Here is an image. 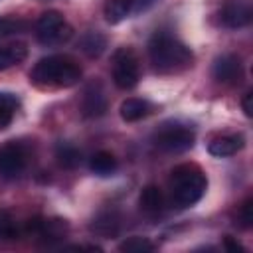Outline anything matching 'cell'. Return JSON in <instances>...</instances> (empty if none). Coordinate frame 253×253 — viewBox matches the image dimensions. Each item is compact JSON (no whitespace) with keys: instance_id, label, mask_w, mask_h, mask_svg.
<instances>
[{"instance_id":"cell-1","label":"cell","mask_w":253,"mask_h":253,"mask_svg":"<svg viewBox=\"0 0 253 253\" xmlns=\"http://www.w3.org/2000/svg\"><path fill=\"white\" fill-rule=\"evenodd\" d=\"M148 55L156 71L172 73L192 65V51L170 32L158 30L148 40Z\"/></svg>"},{"instance_id":"cell-2","label":"cell","mask_w":253,"mask_h":253,"mask_svg":"<svg viewBox=\"0 0 253 253\" xmlns=\"http://www.w3.org/2000/svg\"><path fill=\"white\" fill-rule=\"evenodd\" d=\"M30 79L40 87H73L81 79V67L67 55H47L34 65Z\"/></svg>"},{"instance_id":"cell-3","label":"cell","mask_w":253,"mask_h":253,"mask_svg":"<svg viewBox=\"0 0 253 253\" xmlns=\"http://www.w3.org/2000/svg\"><path fill=\"white\" fill-rule=\"evenodd\" d=\"M172 202L178 208H190L202 200L208 188L206 174L196 164H180L170 172Z\"/></svg>"},{"instance_id":"cell-4","label":"cell","mask_w":253,"mask_h":253,"mask_svg":"<svg viewBox=\"0 0 253 253\" xmlns=\"http://www.w3.org/2000/svg\"><path fill=\"white\" fill-rule=\"evenodd\" d=\"M73 28L65 22L63 14L57 10L43 12L36 22V38L42 45H61L69 42Z\"/></svg>"},{"instance_id":"cell-5","label":"cell","mask_w":253,"mask_h":253,"mask_svg":"<svg viewBox=\"0 0 253 253\" xmlns=\"http://www.w3.org/2000/svg\"><path fill=\"white\" fill-rule=\"evenodd\" d=\"M140 79L138 57L130 47H119L113 53V81L119 89H132Z\"/></svg>"},{"instance_id":"cell-6","label":"cell","mask_w":253,"mask_h":253,"mask_svg":"<svg viewBox=\"0 0 253 253\" xmlns=\"http://www.w3.org/2000/svg\"><path fill=\"white\" fill-rule=\"evenodd\" d=\"M26 231L38 241H43L45 245H53L65 239L69 225L65 219H59V217H34L26 223Z\"/></svg>"},{"instance_id":"cell-7","label":"cell","mask_w":253,"mask_h":253,"mask_svg":"<svg viewBox=\"0 0 253 253\" xmlns=\"http://www.w3.org/2000/svg\"><path fill=\"white\" fill-rule=\"evenodd\" d=\"M196 134L188 126H168L154 136V146L162 152H184L194 146Z\"/></svg>"},{"instance_id":"cell-8","label":"cell","mask_w":253,"mask_h":253,"mask_svg":"<svg viewBox=\"0 0 253 253\" xmlns=\"http://www.w3.org/2000/svg\"><path fill=\"white\" fill-rule=\"evenodd\" d=\"M211 75L221 85H235L243 77V65L241 59L233 53H221L213 59Z\"/></svg>"},{"instance_id":"cell-9","label":"cell","mask_w":253,"mask_h":253,"mask_svg":"<svg viewBox=\"0 0 253 253\" xmlns=\"http://www.w3.org/2000/svg\"><path fill=\"white\" fill-rule=\"evenodd\" d=\"M26 150L18 142H8L0 148V174L4 178H16L26 170Z\"/></svg>"},{"instance_id":"cell-10","label":"cell","mask_w":253,"mask_h":253,"mask_svg":"<svg viewBox=\"0 0 253 253\" xmlns=\"http://www.w3.org/2000/svg\"><path fill=\"white\" fill-rule=\"evenodd\" d=\"M251 18H253L251 6L243 0H227L219 10V22L229 30L245 28L247 24H251Z\"/></svg>"},{"instance_id":"cell-11","label":"cell","mask_w":253,"mask_h":253,"mask_svg":"<svg viewBox=\"0 0 253 253\" xmlns=\"http://www.w3.org/2000/svg\"><path fill=\"white\" fill-rule=\"evenodd\" d=\"M107 97L101 83H89L83 91L81 99V113L85 119H97L107 113Z\"/></svg>"},{"instance_id":"cell-12","label":"cell","mask_w":253,"mask_h":253,"mask_svg":"<svg viewBox=\"0 0 253 253\" xmlns=\"http://www.w3.org/2000/svg\"><path fill=\"white\" fill-rule=\"evenodd\" d=\"M243 144H245V138L241 134H227V136L211 140L208 146V152L215 158H225V156H233L237 150H241Z\"/></svg>"},{"instance_id":"cell-13","label":"cell","mask_w":253,"mask_h":253,"mask_svg":"<svg viewBox=\"0 0 253 253\" xmlns=\"http://www.w3.org/2000/svg\"><path fill=\"white\" fill-rule=\"evenodd\" d=\"M138 204H140V210L148 215H160L162 210H164V196H162V190L154 184H148L142 188L140 196H138Z\"/></svg>"},{"instance_id":"cell-14","label":"cell","mask_w":253,"mask_h":253,"mask_svg":"<svg viewBox=\"0 0 253 253\" xmlns=\"http://www.w3.org/2000/svg\"><path fill=\"white\" fill-rule=\"evenodd\" d=\"M121 229V217L117 211H101L93 221H91V231L101 235V237H115Z\"/></svg>"},{"instance_id":"cell-15","label":"cell","mask_w":253,"mask_h":253,"mask_svg":"<svg viewBox=\"0 0 253 253\" xmlns=\"http://www.w3.org/2000/svg\"><path fill=\"white\" fill-rule=\"evenodd\" d=\"M121 119L126 121V123H136L140 119H144L148 113H150V103L144 101V99H136V97H130V99H125L121 103Z\"/></svg>"},{"instance_id":"cell-16","label":"cell","mask_w":253,"mask_h":253,"mask_svg":"<svg viewBox=\"0 0 253 253\" xmlns=\"http://www.w3.org/2000/svg\"><path fill=\"white\" fill-rule=\"evenodd\" d=\"M140 0H107L105 4V20L109 24L123 22L132 10H136V4Z\"/></svg>"},{"instance_id":"cell-17","label":"cell","mask_w":253,"mask_h":253,"mask_svg":"<svg viewBox=\"0 0 253 253\" xmlns=\"http://www.w3.org/2000/svg\"><path fill=\"white\" fill-rule=\"evenodd\" d=\"M89 168H91V172L97 174V176H111V174L117 172L119 162H117V158H115L111 152L99 150V152H95V154L91 156Z\"/></svg>"},{"instance_id":"cell-18","label":"cell","mask_w":253,"mask_h":253,"mask_svg":"<svg viewBox=\"0 0 253 253\" xmlns=\"http://www.w3.org/2000/svg\"><path fill=\"white\" fill-rule=\"evenodd\" d=\"M107 47V38L101 32H87L79 38V49L89 57H99Z\"/></svg>"},{"instance_id":"cell-19","label":"cell","mask_w":253,"mask_h":253,"mask_svg":"<svg viewBox=\"0 0 253 253\" xmlns=\"http://www.w3.org/2000/svg\"><path fill=\"white\" fill-rule=\"evenodd\" d=\"M28 57V47L24 43H10V45H0V71L22 63Z\"/></svg>"},{"instance_id":"cell-20","label":"cell","mask_w":253,"mask_h":253,"mask_svg":"<svg viewBox=\"0 0 253 253\" xmlns=\"http://www.w3.org/2000/svg\"><path fill=\"white\" fill-rule=\"evenodd\" d=\"M18 99L12 93H0V128H6L16 113Z\"/></svg>"},{"instance_id":"cell-21","label":"cell","mask_w":253,"mask_h":253,"mask_svg":"<svg viewBox=\"0 0 253 253\" xmlns=\"http://www.w3.org/2000/svg\"><path fill=\"white\" fill-rule=\"evenodd\" d=\"M55 158L63 168H75L81 162V152L71 144H59L55 150Z\"/></svg>"},{"instance_id":"cell-22","label":"cell","mask_w":253,"mask_h":253,"mask_svg":"<svg viewBox=\"0 0 253 253\" xmlns=\"http://www.w3.org/2000/svg\"><path fill=\"white\" fill-rule=\"evenodd\" d=\"M119 249L125 251V253H150V251H154V243H152L148 237L132 235V237L125 239V241L119 245Z\"/></svg>"},{"instance_id":"cell-23","label":"cell","mask_w":253,"mask_h":253,"mask_svg":"<svg viewBox=\"0 0 253 253\" xmlns=\"http://www.w3.org/2000/svg\"><path fill=\"white\" fill-rule=\"evenodd\" d=\"M30 24L22 18H0V40L28 32Z\"/></svg>"},{"instance_id":"cell-24","label":"cell","mask_w":253,"mask_h":253,"mask_svg":"<svg viewBox=\"0 0 253 253\" xmlns=\"http://www.w3.org/2000/svg\"><path fill=\"white\" fill-rule=\"evenodd\" d=\"M18 235H20V229L14 217L6 210H0V241H14L18 239Z\"/></svg>"},{"instance_id":"cell-25","label":"cell","mask_w":253,"mask_h":253,"mask_svg":"<svg viewBox=\"0 0 253 253\" xmlns=\"http://www.w3.org/2000/svg\"><path fill=\"white\" fill-rule=\"evenodd\" d=\"M239 219H241V225L243 227H251L253 225V200L247 198L239 210Z\"/></svg>"},{"instance_id":"cell-26","label":"cell","mask_w":253,"mask_h":253,"mask_svg":"<svg viewBox=\"0 0 253 253\" xmlns=\"http://www.w3.org/2000/svg\"><path fill=\"white\" fill-rule=\"evenodd\" d=\"M251 99H253V93H251V91H247V93L243 95V99H241V109H243V113H245V117H251V115H253V107H251Z\"/></svg>"},{"instance_id":"cell-27","label":"cell","mask_w":253,"mask_h":253,"mask_svg":"<svg viewBox=\"0 0 253 253\" xmlns=\"http://www.w3.org/2000/svg\"><path fill=\"white\" fill-rule=\"evenodd\" d=\"M223 245H225V249H229V251H239V253L245 251L243 245H241L239 241H235L231 235H225V237H223Z\"/></svg>"}]
</instances>
